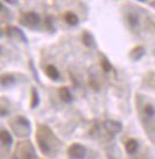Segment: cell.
I'll return each instance as SVG.
<instances>
[{"label":"cell","mask_w":155,"mask_h":159,"mask_svg":"<svg viewBox=\"0 0 155 159\" xmlns=\"http://www.w3.org/2000/svg\"><path fill=\"white\" fill-rule=\"evenodd\" d=\"M67 153H69V156L71 158L82 159L84 158V156H85V148L81 144H72L71 146H69Z\"/></svg>","instance_id":"6da1fadb"},{"label":"cell","mask_w":155,"mask_h":159,"mask_svg":"<svg viewBox=\"0 0 155 159\" xmlns=\"http://www.w3.org/2000/svg\"><path fill=\"white\" fill-rule=\"evenodd\" d=\"M21 21H25L24 24L25 25H28V26H33V25H37L39 23V16L34 12H27L21 18Z\"/></svg>","instance_id":"7a4b0ae2"},{"label":"cell","mask_w":155,"mask_h":159,"mask_svg":"<svg viewBox=\"0 0 155 159\" xmlns=\"http://www.w3.org/2000/svg\"><path fill=\"white\" fill-rule=\"evenodd\" d=\"M144 113H146V115L149 116V118L154 116V114H155L154 107L152 106V105H146V106H144Z\"/></svg>","instance_id":"2e32d148"},{"label":"cell","mask_w":155,"mask_h":159,"mask_svg":"<svg viewBox=\"0 0 155 159\" xmlns=\"http://www.w3.org/2000/svg\"><path fill=\"white\" fill-rule=\"evenodd\" d=\"M101 66L104 71H110L111 70V64L109 63V61L105 57H103L101 60Z\"/></svg>","instance_id":"9a60e30c"},{"label":"cell","mask_w":155,"mask_h":159,"mask_svg":"<svg viewBox=\"0 0 155 159\" xmlns=\"http://www.w3.org/2000/svg\"><path fill=\"white\" fill-rule=\"evenodd\" d=\"M59 96H61V99L63 101H65V102H70L71 100H72V96H71V93H70V90L67 89V87H63L59 89Z\"/></svg>","instance_id":"30bf717a"},{"label":"cell","mask_w":155,"mask_h":159,"mask_svg":"<svg viewBox=\"0 0 155 159\" xmlns=\"http://www.w3.org/2000/svg\"><path fill=\"white\" fill-rule=\"evenodd\" d=\"M14 82H15V79H14L13 75H11V74H4V75L0 76V83L4 87L12 86Z\"/></svg>","instance_id":"5b68a950"},{"label":"cell","mask_w":155,"mask_h":159,"mask_svg":"<svg viewBox=\"0 0 155 159\" xmlns=\"http://www.w3.org/2000/svg\"><path fill=\"white\" fill-rule=\"evenodd\" d=\"M45 73H46V75L51 80H58L59 79V73H58L57 68H56L54 66H52V64H49V66H46Z\"/></svg>","instance_id":"8992f818"},{"label":"cell","mask_w":155,"mask_h":159,"mask_svg":"<svg viewBox=\"0 0 155 159\" xmlns=\"http://www.w3.org/2000/svg\"><path fill=\"white\" fill-rule=\"evenodd\" d=\"M82 40H83V43H84L87 47H91V45L94 44V38H93V36H91L89 32L83 33V36H82Z\"/></svg>","instance_id":"7c38bea8"},{"label":"cell","mask_w":155,"mask_h":159,"mask_svg":"<svg viewBox=\"0 0 155 159\" xmlns=\"http://www.w3.org/2000/svg\"><path fill=\"white\" fill-rule=\"evenodd\" d=\"M37 143H38V145L41 147V152L45 153V154H49V153H50V145H49V143H47V140L45 139L44 135L38 134V135H37Z\"/></svg>","instance_id":"3957f363"},{"label":"cell","mask_w":155,"mask_h":159,"mask_svg":"<svg viewBox=\"0 0 155 159\" xmlns=\"http://www.w3.org/2000/svg\"><path fill=\"white\" fill-rule=\"evenodd\" d=\"M144 53V49L142 47H135L134 49H131L130 50V52H129V57L131 58V60H139L140 57H142V55Z\"/></svg>","instance_id":"52a82bcc"},{"label":"cell","mask_w":155,"mask_h":159,"mask_svg":"<svg viewBox=\"0 0 155 159\" xmlns=\"http://www.w3.org/2000/svg\"><path fill=\"white\" fill-rule=\"evenodd\" d=\"M128 23L131 27L137 26V25H139V17L135 13H130L128 16Z\"/></svg>","instance_id":"5bb4252c"},{"label":"cell","mask_w":155,"mask_h":159,"mask_svg":"<svg viewBox=\"0 0 155 159\" xmlns=\"http://www.w3.org/2000/svg\"><path fill=\"white\" fill-rule=\"evenodd\" d=\"M0 141H1L2 144H5V145L11 146L13 139H12L11 134L7 132V131H0Z\"/></svg>","instance_id":"ba28073f"},{"label":"cell","mask_w":155,"mask_h":159,"mask_svg":"<svg viewBox=\"0 0 155 159\" xmlns=\"http://www.w3.org/2000/svg\"><path fill=\"white\" fill-rule=\"evenodd\" d=\"M38 103H39V96H38V93H37V90L32 88V92H31V107L34 108V107L38 106Z\"/></svg>","instance_id":"4fadbf2b"},{"label":"cell","mask_w":155,"mask_h":159,"mask_svg":"<svg viewBox=\"0 0 155 159\" xmlns=\"http://www.w3.org/2000/svg\"><path fill=\"white\" fill-rule=\"evenodd\" d=\"M64 19L69 25H76L78 23V17L74 12H67L64 16Z\"/></svg>","instance_id":"8fae6325"},{"label":"cell","mask_w":155,"mask_h":159,"mask_svg":"<svg viewBox=\"0 0 155 159\" xmlns=\"http://www.w3.org/2000/svg\"><path fill=\"white\" fill-rule=\"evenodd\" d=\"M105 128L108 129L109 132L111 133H118L121 132L122 129V125L120 122H117V121H114V120H109L105 122Z\"/></svg>","instance_id":"277c9868"},{"label":"cell","mask_w":155,"mask_h":159,"mask_svg":"<svg viewBox=\"0 0 155 159\" xmlns=\"http://www.w3.org/2000/svg\"><path fill=\"white\" fill-rule=\"evenodd\" d=\"M137 147H139V144H137V141L135 139H129L126 143V151L129 154H133L137 150Z\"/></svg>","instance_id":"9c48e42d"},{"label":"cell","mask_w":155,"mask_h":159,"mask_svg":"<svg viewBox=\"0 0 155 159\" xmlns=\"http://www.w3.org/2000/svg\"><path fill=\"white\" fill-rule=\"evenodd\" d=\"M1 8H2V4H1V2H0V10H1Z\"/></svg>","instance_id":"e0dca14e"}]
</instances>
